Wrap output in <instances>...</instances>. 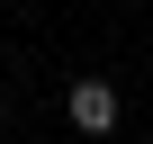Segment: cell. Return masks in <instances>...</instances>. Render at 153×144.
Wrapping results in <instances>:
<instances>
[{
    "label": "cell",
    "mask_w": 153,
    "mask_h": 144,
    "mask_svg": "<svg viewBox=\"0 0 153 144\" xmlns=\"http://www.w3.org/2000/svg\"><path fill=\"white\" fill-rule=\"evenodd\" d=\"M0 117H9V108H0Z\"/></svg>",
    "instance_id": "2"
},
{
    "label": "cell",
    "mask_w": 153,
    "mask_h": 144,
    "mask_svg": "<svg viewBox=\"0 0 153 144\" xmlns=\"http://www.w3.org/2000/svg\"><path fill=\"white\" fill-rule=\"evenodd\" d=\"M63 108H72V126H81V135H108V126H117V81H72Z\"/></svg>",
    "instance_id": "1"
}]
</instances>
